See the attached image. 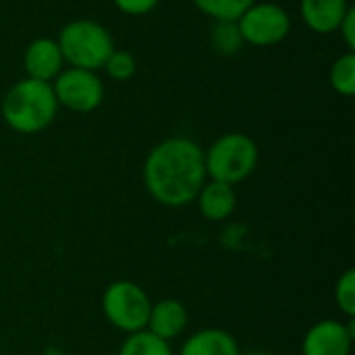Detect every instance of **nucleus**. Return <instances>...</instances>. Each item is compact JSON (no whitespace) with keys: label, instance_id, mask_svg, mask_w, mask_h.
<instances>
[{"label":"nucleus","instance_id":"f257e3e1","mask_svg":"<svg viewBox=\"0 0 355 355\" xmlns=\"http://www.w3.org/2000/svg\"><path fill=\"white\" fill-rule=\"evenodd\" d=\"M144 183L158 204L166 208L187 206L206 183L202 146L183 135L162 139L144 162Z\"/></svg>","mask_w":355,"mask_h":355},{"label":"nucleus","instance_id":"f03ea898","mask_svg":"<svg viewBox=\"0 0 355 355\" xmlns=\"http://www.w3.org/2000/svg\"><path fill=\"white\" fill-rule=\"evenodd\" d=\"M4 123L21 133L35 135L52 125L58 112V102L52 89V83L37 79H21L17 81L2 98L0 106Z\"/></svg>","mask_w":355,"mask_h":355},{"label":"nucleus","instance_id":"7ed1b4c3","mask_svg":"<svg viewBox=\"0 0 355 355\" xmlns=\"http://www.w3.org/2000/svg\"><path fill=\"white\" fill-rule=\"evenodd\" d=\"M260 150L258 144L239 131L220 135L208 152H204L206 177L212 181L237 185L245 181L258 166Z\"/></svg>","mask_w":355,"mask_h":355},{"label":"nucleus","instance_id":"20e7f679","mask_svg":"<svg viewBox=\"0 0 355 355\" xmlns=\"http://www.w3.org/2000/svg\"><path fill=\"white\" fill-rule=\"evenodd\" d=\"M58 48L64 62L77 69L98 71L114 50L110 31L92 19H75L67 23L58 33Z\"/></svg>","mask_w":355,"mask_h":355},{"label":"nucleus","instance_id":"39448f33","mask_svg":"<svg viewBox=\"0 0 355 355\" xmlns=\"http://www.w3.org/2000/svg\"><path fill=\"white\" fill-rule=\"evenodd\" d=\"M150 310L152 302L148 293L133 281H114L102 295V312L106 320L127 335L146 329Z\"/></svg>","mask_w":355,"mask_h":355},{"label":"nucleus","instance_id":"423d86ee","mask_svg":"<svg viewBox=\"0 0 355 355\" xmlns=\"http://www.w3.org/2000/svg\"><path fill=\"white\" fill-rule=\"evenodd\" d=\"M239 33L243 44H252L258 48H268L281 44L291 31L289 12L275 2H254L239 19Z\"/></svg>","mask_w":355,"mask_h":355},{"label":"nucleus","instance_id":"0eeeda50","mask_svg":"<svg viewBox=\"0 0 355 355\" xmlns=\"http://www.w3.org/2000/svg\"><path fill=\"white\" fill-rule=\"evenodd\" d=\"M52 89L58 106H64L79 114L94 112L104 100V83L100 81L96 71L87 69H62L52 81Z\"/></svg>","mask_w":355,"mask_h":355},{"label":"nucleus","instance_id":"6e6552de","mask_svg":"<svg viewBox=\"0 0 355 355\" xmlns=\"http://www.w3.org/2000/svg\"><path fill=\"white\" fill-rule=\"evenodd\" d=\"M354 337V318H349V324L333 318L320 320L308 329L302 341V355H349Z\"/></svg>","mask_w":355,"mask_h":355},{"label":"nucleus","instance_id":"1a4fd4ad","mask_svg":"<svg viewBox=\"0 0 355 355\" xmlns=\"http://www.w3.org/2000/svg\"><path fill=\"white\" fill-rule=\"evenodd\" d=\"M23 69L29 79L52 83L64 69V58L58 42L52 37H35L23 52Z\"/></svg>","mask_w":355,"mask_h":355},{"label":"nucleus","instance_id":"9d476101","mask_svg":"<svg viewBox=\"0 0 355 355\" xmlns=\"http://www.w3.org/2000/svg\"><path fill=\"white\" fill-rule=\"evenodd\" d=\"M187 322H189L187 308L179 300H160L158 304H152L146 331L171 343L173 339L183 335Z\"/></svg>","mask_w":355,"mask_h":355},{"label":"nucleus","instance_id":"9b49d317","mask_svg":"<svg viewBox=\"0 0 355 355\" xmlns=\"http://www.w3.org/2000/svg\"><path fill=\"white\" fill-rule=\"evenodd\" d=\"M349 6L347 0H300V15L314 33L329 35L339 29Z\"/></svg>","mask_w":355,"mask_h":355},{"label":"nucleus","instance_id":"f8f14e48","mask_svg":"<svg viewBox=\"0 0 355 355\" xmlns=\"http://www.w3.org/2000/svg\"><path fill=\"white\" fill-rule=\"evenodd\" d=\"M198 210L206 220L212 223H223L227 220L237 206V193L235 187L229 183H220V181H208L202 185L198 198Z\"/></svg>","mask_w":355,"mask_h":355},{"label":"nucleus","instance_id":"ddd939ff","mask_svg":"<svg viewBox=\"0 0 355 355\" xmlns=\"http://www.w3.org/2000/svg\"><path fill=\"white\" fill-rule=\"evenodd\" d=\"M179 355H241L235 337L223 329H202L193 333Z\"/></svg>","mask_w":355,"mask_h":355},{"label":"nucleus","instance_id":"4468645a","mask_svg":"<svg viewBox=\"0 0 355 355\" xmlns=\"http://www.w3.org/2000/svg\"><path fill=\"white\" fill-rule=\"evenodd\" d=\"M119 355H173V349L168 341H162L160 337L144 329V331L131 333L123 341Z\"/></svg>","mask_w":355,"mask_h":355},{"label":"nucleus","instance_id":"2eb2a0df","mask_svg":"<svg viewBox=\"0 0 355 355\" xmlns=\"http://www.w3.org/2000/svg\"><path fill=\"white\" fill-rule=\"evenodd\" d=\"M210 44L216 54H237L243 48V37L239 33L237 21H214V25L210 27Z\"/></svg>","mask_w":355,"mask_h":355},{"label":"nucleus","instance_id":"dca6fc26","mask_svg":"<svg viewBox=\"0 0 355 355\" xmlns=\"http://www.w3.org/2000/svg\"><path fill=\"white\" fill-rule=\"evenodd\" d=\"M198 10L214 21H237L256 0H191Z\"/></svg>","mask_w":355,"mask_h":355},{"label":"nucleus","instance_id":"f3484780","mask_svg":"<svg viewBox=\"0 0 355 355\" xmlns=\"http://www.w3.org/2000/svg\"><path fill=\"white\" fill-rule=\"evenodd\" d=\"M331 87L345 98H352L355 94V52H345L339 56L329 73Z\"/></svg>","mask_w":355,"mask_h":355},{"label":"nucleus","instance_id":"a211bd4d","mask_svg":"<svg viewBox=\"0 0 355 355\" xmlns=\"http://www.w3.org/2000/svg\"><path fill=\"white\" fill-rule=\"evenodd\" d=\"M104 71H106V75L112 79V81H129V79H133L135 77V73H137V60H135V56L129 52V50H112L110 52V56L106 58V62H104V67H102Z\"/></svg>","mask_w":355,"mask_h":355},{"label":"nucleus","instance_id":"6ab92c4d","mask_svg":"<svg viewBox=\"0 0 355 355\" xmlns=\"http://www.w3.org/2000/svg\"><path fill=\"white\" fill-rule=\"evenodd\" d=\"M335 302L339 306V310L347 316V318H354L355 316V270L354 268H347L337 285H335Z\"/></svg>","mask_w":355,"mask_h":355},{"label":"nucleus","instance_id":"aec40b11","mask_svg":"<svg viewBox=\"0 0 355 355\" xmlns=\"http://www.w3.org/2000/svg\"><path fill=\"white\" fill-rule=\"evenodd\" d=\"M112 2L125 15L141 17V15H148L150 10H154L160 0H112Z\"/></svg>","mask_w":355,"mask_h":355},{"label":"nucleus","instance_id":"412c9836","mask_svg":"<svg viewBox=\"0 0 355 355\" xmlns=\"http://www.w3.org/2000/svg\"><path fill=\"white\" fill-rule=\"evenodd\" d=\"M337 31L341 33V37H343V42H345L347 52H355V8L354 6H349V10L345 12V17H343V21H341V25H339V29H337Z\"/></svg>","mask_w":355,"mask_h":355},{"label":"nucleus","instance_id":"4be33fe9","mask_svg":"<svg viewBox=\"0 0 355 355\" xmlns=\"http://www.w3.org/2000/svg\"><path fill=\"white\" fill-rule=\"evenodd\" d=\"M241 355H268L266 352H250V354H241Z\"/></svg>","mask_w":355,"mask_h":355}]
</instances>
